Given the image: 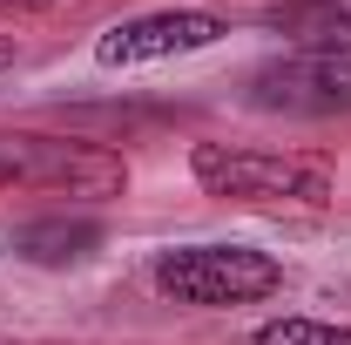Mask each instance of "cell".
Here are the masks:
<instances>
[{
    "mask_svg": "<svg viewBox=\"0 0 351 345\" xmlns=\"http://www.w3.org/2000/svg\"><path fill=\"white\" fill-rule=\"evenodd\" d=\"M149 285L196 311H230V304H263L284 291V264L250 244H176L149 264Z\"/></svg>",
    "mask_w": 351,
    "mask_h": 345,
    "instance_id": "6da1fadb",
    "label": "cell"
},
{
    "mask_svg": "<svg viewBox=\"0 0 351 345\" xmlns=\"http://www.w3.org/2000/svg\"><path fill=\"white\" fill-rule=\"evenodd\" d=\"M0 190H47V197H122L129 163L108 142L41 129H0Z\"/></svg>",
    "mask_w": 351,
    "mask_h": 345,
    "instance_id": "7a4b0ae2",
    "label": "cell"
},
{
    "mask_svg": "<svg viewBox=\"0 0 351 345\" xmlns=\"http://www.w3.org/2000/svg\"><path fill=\"white\" fill-rule=\"evenodd\" d=\"M189 176L203 183V197L223 203H331V170L311 156H284V149H250V142H196L189 149Z\"/></svg>",
    "mask_w": 351,
    "mask_h": 345,
    "instance_id": "3957f363",
    "label": "cell"
},
{
    "mask_svg": "<svg viewBox=\"0 0 351 345\" xmlns=\"http://www.w3.org/2000/svg\"><path fill=\"white\" fill-rule=\"evenodd\" d=\"M250 102L270 109V115H304V122L351 115V54H304V47H291L284 61H263L250 75Z\"/></svg>",
    "mask_w": 351,
    "mask_h": 345,
    "instance_id": "277c9868",
    "label": "cell"
},
{
    "mask_svg": "<svg viewBox=\"0 0 351 345\" xmlns=\"http://www.w3.org/2000/svg\"><path fill=\"white\" fill-rule=\"evenodd\" d=\"M230 34V21L210 7H162V14H135L122 27H108L95 41L101 68H149V61H169V54H196V47H217Z\"/></svg>",
    "mask_w": 351,
    "mask_h": 345,
    "instance_id": "5b68a950",
    "label": "cell"
},
{
    "mask_svg": "<svg viewBox=\"0 0 351 345\" xmlns=\"http://www.w3.org/2000/svg\"><path fill=\"white\" fill-rule=\"evenodd\" d=\"M101 244H108L101 216H34V223H14V230H7V251L21 264H41V271L88 264Z\"/></svg>",
    "mask_w": 351,
    "mask_h": 345,
    "instance_id": "8992f818",
    "label": "cell"
},
{
    "mask_svg": "<svg viewBox=\"0 0 351 345\" xmlns=\"http://www.w3.org/2000/svg\"><path fill=\"white\" fill-rule=\"evenodd\" d=\"M270 27L304 54H351V0H277Z\"/></svg>",
    "mask_w": 351,
    "mask_h": 345,
    "instance_id": "52a82bcc",
    "label": "cell"
},
{
    "mask_svg": "<svg viewBox=\"0 0 351 345\" xmlns=\"http://www.w3.org/2000/svg\"><path fill=\"white\" fill-rule=\"evenodd\" d=\"M250 345H351V325H331V318H270V325H257Z\"/></svg>",
    "mask_w": 351,
    "mask_h": 345,
    "instance_id": "ba28073f",
    "label": "cell"
},
{
    "mask_svg": "<svg viewBox=\"0 0 351 345\" xmlns=\"http://www.w3.org/2000/svg\"><path fill=\"white\" fill-rule=\"evenodd\" d=\"M41 7H54V0H0V14H41Z\"/></svg>",
    "mask_w": 351,
    "mask_h": 345,
    "instance_id": "9c48e42d",
    "label": "cell"
},
{
    "mask_svg": "<svg viewBox=\"0 0 351 345\" xmlns=\"http://www.w3.org/2000/svg\"><path fill=\"white\" fill-rule=\"evenodd\" d=\"M0 68H14V34H0Z\"/></svg>",
    "mask_w": 351,
    "mask_h": 345,
    "instance_id": "30bf717a",
    "label": "cell"
}]
</instances>
